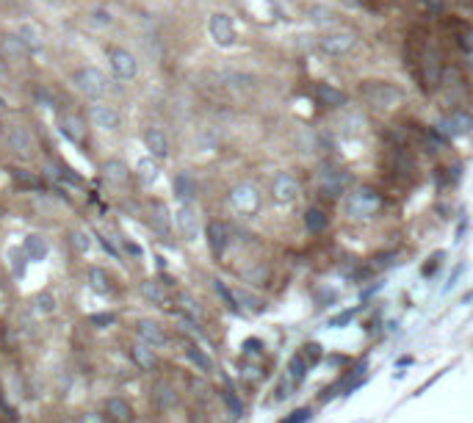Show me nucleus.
Returning a JSON list of instances; mask_svg holds the SVG:
<instances>
[{"instance_id":"1","label":"nucleus","mask_w":473,"mask_h":423,"mask_svg":"<svg viewBox=\"0 0 473 423\" xmlns=\"http://www.w3.org/2000/svg\"><path fill=\"white\" fill-rule=\"evenodd\" d=\"M360 97H363L368 105L379 108V111H393V108H399L402 100H404L402 89H399L396 83H390V80H363V83H360Z\"/></svg>"},{"instance_id":"2","label":"nucleus","mask_w":473,"mask_h":423,"mask_svg":"<svg viewBox=\"0 0 473 423\" xmlns=\"http://www.w3.org/2000/svg\"><path fill=\"white\" fill-rule=\"evenodd\" d=\"M382 208H385V200L374 189H357L346 200V213L354 218H374Z\"/></svg>"},{"instance_id":"3","label":"nucleus","mask_w":473,"mask_h":423,"mask_svg":"<svg viewBox=\"0 0 473 423\" xmlns=\"http://www.w3.org/2000/svg\"><path fill=\"white\" fill-rule=\"evenodd\" d=\"M72 86L80 94H86L92 100H100L105 94V89H108V78L97 67H80V69L72 72Z\"/></svg>"},{"instance_id":"4","label":"nucleus","mask_w":473,"mask_h":423,"mask_svg":"<svg viewBox=\"0 0 473 423\" xmlns=\"http://www.w3.org/2000/svg\"><path fill=\"white\" fill-rule=\"evenodd\" d=\"M360 36L354 31H329L318 39V50L324 55H332V58H341V55H349L354 47H357Z\"/></svg>"},{"instance_id":"5","label":"nucleus","mask_w":473,"mask_h":423,"mask_svg":"<svg viewBox=\"0 0 473 423\" xmlns=\"http://www.w3.org/2000/svg\"><path fill=\"white\" fill-rule=\"evenodd\" d=\"M230 200V208L238 213V216H255L260 211V191L252 186V183H238L230 189L227 194Z\"/></svg>"},{"instance_id":"6","label":"nucleus","mask_w":473,"mask_h":423,"mask_svg":"<svg viewBox=\"0 0 473 423\" xmlns=\"http://www.w3.org/2000/svg\"><path fill=\"white\" fill-rule=\"evenodd\" d=\"M208 33H211V39H214L219 47H233V44H236V25H233L230 14H225V11L211 14V19H208Z\"/></svg>"},{"instance_id":"7","label":"nucleus","mask_w":473,"mask_h":423,"mask_svg":"<svg viewBox=\"0 0 473 423\" xmlns=\"http://www.w3.org/2000/svg\"><path fill=\"white\" fill-rule=\"evenodd\" d=\"M108 64L114 69V75L119 80H133L139 75V61L130 50H122V47H108Z\"/></svg>"},{"instance_id":"8","label":"nucleus","mask_w":473,"mask_h":423,"mask_svg":"<svg viewBox=\"0 0 473 423\" xmlns=\"http://www.w3.org/2000/svg\"><path fill=\"white\" fill-rule=\"evenodd\" d=\"M89 119H92V125L100 128V130H119V125H122L119 111H117L114 105H108V103H94V105L89 108Z\"/></svg>"},{"instance_id":"9","label":"nucleus","mask_w":473,"mask_h":423,"mask_svg":"<svg viewBox=\"0 0 473 423\" xmlns=\"http://www.w3.org/2000/svg\"><path fill=\"white\" fill-rule=\"evenodd\" d=\"M271 194H274L277 202L288 205V202H293V200L299 197V180H296L291 172H280V175L274 178V183H271Z\"/></svg>"},{"instance_id":"10","label":"nucleus","mask_w":473,"mask_h":423,"mask_svg":"<svg viewBox=\"0 0 473 423\" xmlns=\"http://www.w3.org/2000/svg\"><path fill=\"white\" fill-rule=\"evenodd\" d=\"M471 130H473V119H471V114H465V111H454V114H449V116L440 122V133L449 136V139L468 136Z\"/></svg>"},{"instance_id":"11","label":"nucleus","mask_w":473,"mask_h":423,"mask_svg":"<svg viewBox=\"0 0 473 423\" xmlns=\"http://www.w3.org/2000/svg\"><path fill=\"white\" fill-rule=\"evenodd\" d=\"M205 241H208L211 254H214V257H222L225 249H227V243H230V230H227V224L211 221V224L205 227Z\"/></svg>"},{"instance_id":"12","label":"nucleus","mask_w":473,"mask_h":423,"mask_svg":"<svg viewBox=\"0 0 473 423\" xmlns=\"http://www.w3.org/2000/svg\"><path fill=\"white\" fill-rule=\"evenodd\" d=\"M346 186H349V175H346L343 169H324V172L318 175V189H321L324 194H329V197L343 194Z\"/></svg>"},{"instance_id":"13","label":"nucleus","mask_w":473,"mask_h":423,"mask_svg":"<svg viewBox=\"0 0 473 423\" xmlns=\"http://www.w3.org/2000/svg\"><path fill=\"white\" fill-rule=\"evenodd\" d=\"M141 141H144L150 158H166L169 155V139H166V133L161 128H147Z\"/></svg>"},{"instance_id":"14","label":"nucleus","mask_w":473,"mask_h":423,"mask_svg":"<svg viewBox=\"0 0 473 423\" xmlns=\"http://www.w3.org/2000/svg\"><path fill=\"white\" fill-rule=\"evenodd\" d=\"M175 224L186 241H194L200 232V218H197V211L191 205H180V211L175 213Z\"/></svg>"},{"instance_id":"15","label":"nucleus","mask_w":473,"mask_h":423,"mask_svg":"<svg viewBox=\"0 0 473 423\" xmlns=\"http://www.w3.org/2000/svg\"><path fill=\"white\" fill-rule=\"evenodd\" d=\"M136 335L141 338V343H147V346H153V349H158V346H164L169 338H166V332L155 324V321H139L136 324Z\"/></svg>"},{"instance_id":"16","label":"nucleus","mask_w":473,"mask_h":423,"mask_svg":"<svg viewBox=\"0 0 473 423\" xmlns=\"http://www.w3.org/2000/svg\"><path fill=\"white\" fill-rule=\"evenodd\" d=\"M17 36H19V39H22V44L28 47L31 58L42 53V47H44V39H42V31H39L36 25H31V22H22V25L17 28Z\"/></svg>"},{"instance_id":"17","label":"nucleus","mask_w":473,"mask_h":423,"mask_svg":"<svg viewBox=\"0 0 473 423\" xmlns=\"http://www.w3.org/2000/svg\"><path fill=\"white\" fill-rule=\"evenodd\" d=\"M6 141H8V147H11V150H17V153H22V155H31V153H33V139H31L28 128H22V125L8 128Z\"/></svg>"},{"instance_id":"18","label":"nucleus","mask_w":473,"mask_h":423,"mask_svg":"<svg viewBox=\"0 0 473 423\" xmlns=\"http://www.w3.org/2000/svg\"><path fill=\"white\" fill-rule=\"evenodd\" d=\"M316 100L324 108H341L346 103V94L341 89H335L332 83H316Z\"/></svg>"},{"instance_id":"19","label":"nucleus","mask_w":473,"mask_h":423,"mask_svg":"<svg viewBox=\"0 0 473 423\" xmlns=\"http://www.w3.org/2000/svg\"><path fill=\"white\" fill-rule=\"evenodd\" d=\"M172 189H175V197H178L183 205H191V200L197 197V183H194V178H191L189 172H180V175L175 178Z\"/></svg>"},{"instance_id":"20","label":"nucleus","mask_w":473,"mask_h":423,"mask_svg":"<svg viewBox=\"0 0 473 423\" xmlns=\"http://www.w3.org/2000/svg\"><path fill=\"white\" fill-rule=\"evenodd\" d=\"M105 413H108V418L114 423H128L133 418V410H130V404L122 396H111L105 402Z\"/></svg>"},{"instance_id":"21","label":"nucleus","mask_w":473,"mask_h":423,"mask_svg":"<svg viewBox=\"0 0 473 423\" xmlns=\"http://www.w3.org/2000/svg\"><path fill=\"white\" fill-rule=\"evenodd\" d=\"M0 53L6 55V58H31V53H28V47L22 44V39L17 36V33H8V36H3L0 39Z\"/></svg>"},{"instance_id":"22","label":"nucleus","mask_w":473,"mask_h":423,"mask_svg":"<svg viewBox=\"0 0 473 423\" xmlns=\"http://www.w3.org/2000/svg\"><path fill=\"white\" fill-rule=\"evenodd\" d=\"M130 360L136 363V368L150 371V368L155 365V352H153V346H147V343H136V346H130Z\"/></svg>"},{"instance_id":"23","label":"nucleus","mask_w":473,"mask_h":423,"mask_svg":"<svg viewBox=\"0 0 473 423\" xmlns=\"http://www.w3.org/2000/svg\"><path fill=\"white\" fill-rule=\"evenodd\" d=\"M58 130H61V136L69 139L72 144H80V141H83V128H80V119H78V116H69V114L61 116Z\"/></svg>"},{"instance_id":"24","label":"nucleus","mask_w":473,"mask_h":423,"mask_svg":"<svg viewBox=\"0 0 473 423\" xmlns=\"http://www.w3.org/2000/svg\"><path fill=\"white\" fill-rule=\"evenodd\" d=\"M304 227H307L313 235H321V232H327L329 218H327V213L321 211V208H307V211H304Z\"/></svg>"},{"instance_id":"25","label":"nucleus","mask_w":473,"mask_h":423,"mask_svg":"<svg viewBox=\"0 0 473 423\" xmlns=\"http://www.w3.org/2000/svg\"><path fill=\"white\" fill-rule=\"evenodd\" d=\"M186 357H189V360H191V363H194V365H197L203 374H211V371H214V360H211V357H208L203 349H200V346L189 343V346H186Z\"/></svg>"},{"instance_id":"26","label":"nucleus","mask_w":473,"mask_h":423,"mask_svg":"<svg viewBox=\"0 0 473 423\" xmlns=\"http://www.w3.org/2000/svg\"><path fill=\"white\" fill-rule=\"evenodd\" d=\"M296 354L304 360V365H307V368H313V365H318V363H321V357H324V346L310 340V343H304V346H302Z\"/></svg>"},{"instance_id":"27","label":"nucleus","mask_w":473,"mask_h":423,"mask_svg":"<svg viewBox=\"0 0 473 423\" xmlns=\"http://www.w3.org/2000/svg\"><path fill=\"white\" fill-rule=\"evenodd\" d=\"M86 22L94 25V28H108V25H114V14H111V8L97 6V8H92V11L86 14Z\"/></svg>"},{"instance_id":"28","label":"nucleus","mask_w":473,"mask_h":423,"mask_svg":"<svg viewBox=\"0 0 473 423\" xmlns=\"http://www.w3.org/2000/svg\"><path fill=\"white\" fill-rule=\"evenodd\" d=\"M105 178H108L111 183H125V180L130 178V169H128L122 161H117V158H114V161H108V164H105Z\"/></svg>"},{"instance_id":"29","label":"nucleus","mask_w":473,"mask_h":423,"mask_svg":"<svg viewBox=\"0 0 473 423\" xmlns=\"http://www.w3.org/2000/svg\"><path fill=\"white\" fill-rule=\"evenodd\" d=\"M304 377H307V365H304V360H302L299 354H293V357L288 360V379H291L293 385H302Z\"/></svg>"},{"instance_id":"30","label":"nucleus","mask_w":473,"mask_h":423,"mask_svg":"<svg viewBox=\"0 0 473 423\" xmlns=\"http://www.w3.org/2000/svg\"><path fill=\"white\" fill-rule=\"evenodd\" d=\"M89 282H92V288H94L97 293H103V296L111 291V279L105 277L103 268H92V271H89Z\"/></svg>"},{"instance_id":"31","label":"nucleus","mask_w":473,"mask_h":423,"mask_svg":"<svg viewBox=\"0 0 473 423\" xmlns=\"http://www.w3.org/2000/svg\"><path fill=\"white\" fill-rule=\"evenodd\" d=\"M136 172H139V178H141L144 183H153V180L158 178V166H155L153 158H141V161L136 164Z\"/></svg>"},{"instance_id":"32","label":"nucleus","mask_w":473,"mask_h":423,"mask_svg":"<svg viewBox=\"0 0 473 423\" xmlns=\"http://www.w3.org/2000/svg\"><path fill=\"white\" fill-rule=\"evenodd\" d=\"M25 252H28L33 260H42V257L47 254V243H44L39 235H31V238L25 241Z\"/></svg>"},{"instance_id":"33","label":"nucleus","mask_w":473,"mask_h":423,"mask_svg":"<svg viewBox=\"0 0 473 423\" xmlns=\"http://www.w3.org/2000/svg\"><path fill=\"white\" fill-rule=\"evenodd\" d=\"M214 288H216V293H219V296L225 299V304H227V310H230V313H241L236 293H233V291H230V288H227L225 282H219V279H216V285H214Z\"/></svg>"},{"instance_id":"34","label":"nucleus","mask_w":473,"mask_h":423,"mask_svg":"<svg viewBox=\"0 0 473 423\" xmlns=\"http://www.w3.org/2000/svg\"><path fill=\"white\" fill-rule=\"evenodd\" d=\"M225 404L233 410V415H236V418L241 415V413H243V407H241V399L236 396V390H233V388H225Z\"/></svg>"},{"instance_id":"35","label":"nucleus","mask_w":473,"mask_h":423,"mask_svg":"<svg viewBox=\"0 0 473 423\" xmlns=\"http://www.w3.org/2000/svg\"><path fill=\"white\" fill-rule=\"evenodd\" d=\"M307 421H310V407H302V410H296V413L285 415L280 423H307Z\"/></svg>"},{"instance_id":"36","label":"nucleus","mask_w":473,"mask_h":423,"mask_svg":"<svg viewBox=\"0 0 473 423\" xmlns=\"http://www.w3.org/2000/svg\"><path fill=\"white\" fill-rule=\"evenodd\" d=\"M354 316H357V307H352V310H343L341 316H335V318L329 321V327H335V329H338V327H346V324H349Z\"/></svg>"},{"instance_id":"37","label":"nucleus","mask_w":473,"mask_h":423,"mask_svg":"<svg viewBox=\"0 0 473 423\" xmlns=\"http://www.w3.org/2000/svg\"><path fill=\"white\" fill-rule=\"evenodd\" d=\"M343 6H349V8H357V11H374L377 6H374V0H341Z\"/></svg>"},{"instance_id":"38","label":"nucleus","mask_w":473,"mask_h":423,"mask_svg":"<svg viewBox=\"0 0 473 423\" xmlns=\"http://www.w3.org/2000/svg\"><path fill=\"white\" fill-rule=\"evenodd\" d=\"M243 352H246V354H255V357H260V354H263V343H260L257 338H249V340L243 343Z\"/></svg>"},{"instance_id":"39","label":"nucleus","mask_w":473,"mask_h":423,"mask_svg":"<svg viewBox=\"0 0 473 423\" xmlns=\"http://www.w3.org/2000/svg\"><path fill=\"white\" fill-rule=\"evenodd\" d=\"M424 6H427L429 14H435V17H440V14L446 11V0H424Z\"/></svg>"},{"instance_id":"40","label":"nucleus","mask_w":473,"mask_h":423,"mask_svg":"<svg viewBox=\"0 0 473 423\" xmlns=\"http://www.w3.org/2000/svg\"><path fill=\"white\" fill-rule=\"evenodd\" d=\"M460 47H463L465 53H473V33L471 31H463V33H460Z\"/></svg>"},{"instance_id":"41","label":"nucleus","mask_w":473,"mask_h":423,"mask_svg":"<svg viewBox=\"0 0 473 423\" xmlns=\"http://www.w3.org/2000/svg\"><path fill=\"white\" fill-rule=\"evenodd\" d=\"M72 243L78 246V252H86L89 249V238L83 232H72Z\"/></svg>"},{"instance_id":"42","label":"nucleus","mask_w":473,"mask_h":423,"mask_svg":"<svg viewBox=\"0 0 473 423\" xmlns=\"http://www.w3.org/2000/svg\"><path fill=\"white\" fill-rule=\"evenodd\" d=\"M310 19H321V22H327V19H332V14L327 11V8H310Z\"/></svg>"},{"instance_id":"43","label":"nucleus","mask_w":473,"mask_h":423,"mask_svg":"<svg viewBox=\"0 0 473 423\" xmlns=\"http://www.w3.org/2000/svg\"><path fill=\"white\" fill-rule=\"evenodd\" d=\"M440 257H443V252H435V254H432V263H427V266H424V277H429V274H435V268H438V263H440Z\"/></svg>"},{"instance_id":"44","label":"nucleus","mask_w":473,"mask_h":423,"mask_svg":"<svg viewBox=\"0 0 473 423\" xmlns=\"http://www.w3.org/2000/svg\"><path fill=\"white\" fill-rule=\"evenodd\" d=\"M144 293H147L150 299H155V302H161V299H164V293L158 291V285H155V282H147V285H144Z\"/></svg>"},{"instance_id":"45","label":"nucleus","mask_w":473,"mask_h":423,"mask_svg":"<svg viewBox=\"0 0 473 423\" xmlns=\"http://www.w3.org/2000/svg\"><path fill=\"white\" fill-rule=\"evenodd\" d=\"M457 3H460V6H468V8L473 6V0H457Z\"/></svg>"}]
</instances>
